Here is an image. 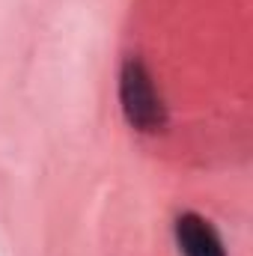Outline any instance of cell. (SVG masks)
<instances>
[{
  "label": "cell",
  "mask_w": 253,
  "mask_h": 256,
  "mask_svg": "<svg viewBox=\"0 0 253 256\" xmlns=\"http://www.w3.org/2000/svg\"><path fill=\"white\" fill-rule=\"evenodd\" d=\"M120 102L128 126L137 131H158L167 122L161 96L155 92V84L140 60H128L120 74Z\"/></svg>",
  "instance_id": "cell-1"
},
{
  "label": "cell",
  "mask_w": 253,
  "mask_h": 256,
  "mask_svg": "<svg viewBox=\"0 0 253 256\" xmlns=\"http://www.w3.org/2000/svg\"><path fill=\"white\" fill-rule=\"evenodd\" d=\"M176 244H179L182 256H226L218 230L194 212L176 220Z\"/></svg>",
  "instance_id": "cell-2"
}]
</instances>
